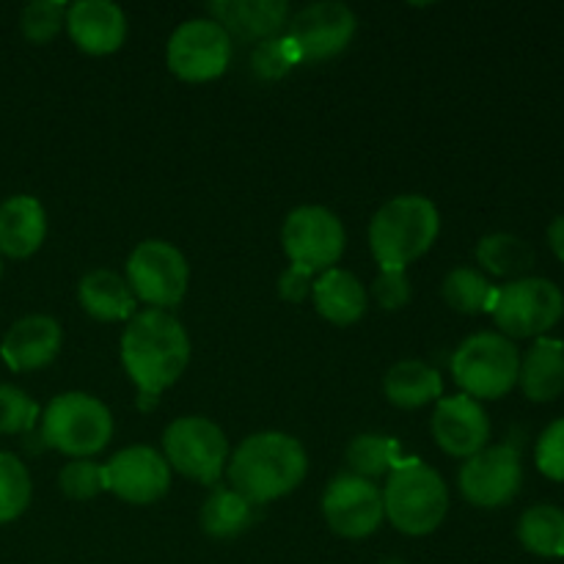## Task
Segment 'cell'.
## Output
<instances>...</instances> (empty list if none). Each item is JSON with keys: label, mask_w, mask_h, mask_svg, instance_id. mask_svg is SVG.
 I'll use <instances>...</instances> for the list:
<instances>
[{"label": "cell", "mask_w": 564, "mask_h": 564, "mask_svg": "<svg viewBox=\"0 0 564 564\" xmlns=\"http://www.w3.org/2000/svg\"><path fill=\"white\" fill-rule=\"evenodd\" d=\"M433 438L446 455L474 457L490 441V419L474 397L455 394L438 400L433 413Z\"/></svg>", "instance_id": "2e32d148"}, {"label": "cell", "mask_w": 564, "mask_h": 564, "mask_svg": "<svg viewBox=\"0 0 564 564\" xmlns=\"http://www.w3.org/2000/svg\"><path fill=\"white\" fill-rule=\"evenodd\" d=\"M191 268L180 248L165 240H143L127 259V284L138 301L152 308H174L182 303Z\"/></svg>", "instance_id": "30bf717a"}, {"label": "cell", "mask_w": 564, "mask_h": 564, "mask_svg": "<svg viewBox=\"0 0 564 564\" xmlns=\"http://www.w3.org/2000/svg\"><path fill=\"white\" fill-rule=\"evenodd\" d=\"M0 273H3V262H0Z\"/></svg>", "instance_id": "f35d334b"}, {"label": "cell", "mask_w": 564, "mask_h": 564, "mask_svg": "<svg viewBox=\"0 0 564 564\" xmlns=\"http://www.w3.org/2000/svg\"><path fill=\"white\" fill-rule=\"evenodd\" d=\"M380 494L386 518L408 538L433 534L449 512V488L435 468L419 460H402L391 468Z\"/></svg>", "instance_id": "277c9868"}, {"label": "cell", "mask_w": 564, "mask_h": 564, "mask_svg": "<svg viewBox=\"0 0 564 564\" xmlns=\"http://www.w3.org/2000/svg\"><path fill=\"white\" fill-rule=\"evenodd\" d=\"M323 516L330 532L345 540H364L383 523V494L356 474H341L325 488Z\"/></svg>", "instance_id": "5bb4252c"}, {"label": "cell", "mask_w": 564, "mask_h": 564, "mask_svg": "<svg viewBox=\"0 0 564 564\" xmlns=\"http://www.w3.org/2000/svg\"><path fill=\"white\" fill-rule=\"evenodd\" d=\"M66 31L88 55H110L124 44L127 17L110 0H77L66 9Z\"/></svg>", "instance_id": "e0dca14e"}, {"label": "cell", "mask_w": 564, "mask_h": 564, "mask_svg": "<svg viewBox=\"0 0 564 564\" xmlns=\"http://www.w3.org/2000/svg\"><path fill=\"white\" fill-rule=\"evenodd\" d=\"M61 494L75 501H88L105 490V471L99 463L69 460L58 474Z\"/></svg>", "instance_id": "1f68e13d"}, {"label": "cell", "mask_w": 564, "mask_h": 564, "mask_svg": "<svg viewBox=\"0 0 564 564\" xmlns=\"http://www.w3.org/2000/svg\"><path fill=\"white\" fill-rule=\"evenodd\" d=\"M518 386L532 402H551L564 391V341L540 336L521 358Z\"/></svg>", "instance_id": "7402d4cb"}, {"label": "cell", "mask_w": 564, "mask_h": 564, "mask_svg": "<svg viewBox=\"0 0 564 564\" xmlns=\"http://www.w3.org/2000/svg\"><path fill=\"white\" fill-rule=\"evenodd\" d=\"M413 286L405 270H380L372 281V297L386 312H400L411 303Z\"/></svg>", "instance_id": "d590c367"}, {"label": "cell", "mask_w": 564, "mask_h": 564, "mask_svg": "<svg viewBox=\"0 0 564 564\" xmlns=\"http://www.w3.org/2000/svg\"><path fill=\"white\" fill-rule=\"evenodd\" d=\"M523 485L521 452L510 444L485 446L460 468V494L468 505L496 510L510 505Z\"/></svg>", "instance_id": "7c38bea8"}, {"label": "cell", "mask_w": 564, "mask_h": 564, "mask_svg": "<svg viewBox=\"0 0 564 564\" xmlns=\"http://www.w3.org/2000/svg\"><path fill=\"white\" fill-rule=\"evenodd\" d=\"M534 248L523 237L510 235V231H496L485 235L477 246V262L488 273L501 275V279H527L529 270L534 268Z\"/></svg>", "instance_id": "d4e9b609"}, {"label": "cell", "mask_w": 564, "mask_h": 564, "mask_svg": "<svg viewBox=\"0 0 564 564\" xmlns=\"http://www.w3.org/2000/svg\"><path fill=\"white\" fill-rule=\"evenodd\" d=\"M113 438V416L108 405L86 391H66L50 400L42 413V441L50 449L88 460Z\"/></svg>", "instance_id": "5b68a950"}, {"label": "cell", "mask_w": 564, "mask_h": 564, "mask_svg": "<svg viewBox=\"0 0 564 564\" xmlns=\"http://www.w3.org/2000/svg\"><path fill=\"white\" fill-rule=\"evenodd\" d=\"M165 463L182 477L215 485L229 466V441L207 416H182L163 433Z\"/></svg>", "instance_id": "ba28073f"}, {"label": "cell", "mask_w": 564, "mask_h": 564, "mask_svg": "<svg viewBox=\"0 0 564 564\" xmlns=\"http://www.w3.org/2000/svg\"><path fill=\"white\" fill-rule=\"evenodd\" d=\"M105 490L127 505H152L171 488V466L160 452L149 446H130L102 466Z\"/></svg>", "instance_id": "9a60e30c"}, {"label": "cell", "mask_w": 564, "mask_h": 564, "mask_svg": "<svg viewBox=\"0 0 564 564\" xmlns=\"http://www.w3.org/2000/svg\"><path fill=\"white\" fill-rule=\"evenodd\" d=\"M441 231L438 207L427 196H394L369 224V248L383 270H405L433 248Z\"/></svg>", "instance_id": "3957f363"}, {"label": "cell", "mask_w": 564, "mask_h": 564, "mask_svg": "<svg viewBox=\"0 0 564 564\" xmlns=\"http://www.w3.org/2000/svg\"><path fill=\"white\" fill-rule=\"evenodd\" d=\"M345 242L347 237L339 215L317 207V204L292 209L281 229V246H284L286 259L312 275L334 268L345 253Z\"/></svg>", "instance_id": "9c48e42d"}, {"label": "cell", "mask_w": 564, "mask_h": 564, "mask_svg": "<svg viewBox=\"0 0 564 564\" xmlns=\"http://www.w3.org/2000/svg\"><path fill=\"white\" fill-rule=\"evenodd\" d=\"M488 312L507 339H540L562 319L564 295L554 281L527 275L496 286Z\"/></svg>", "instance_id": "52a82bcc"}, {"label": "cell", "mask_w": 564, "mask_h": 564, "mask_svg": "<svg viewBox=\"0 0 564 564\" xmlns=\"http://www.w3.org/2000/svg\"><path fill=\"white\" fill-rule=\"evenodd\" d=\"M295 64H297V53L286 36H275V39H268V42H259L251 55L253 72H257L259 77H264V80H279V77H284Z\"/></svg>", "instance_id": "836d02e7"}, {"label": "cell", "mask_w": 564, "mask_h": 564, "mask_svg": "<svg viewBox=\"0 0 564 564\" xmlns=\"http://www.w3.org/2000/svg\"><path fill=\"white\" fill-rule=\"evenodd\" d=\"M213 20L240 42H268L290 22V6L284 0H218L209 3Z\"/></svg>", "instance_id": "d6986e66"}, {"label": "cell", "mask_w": 564, "mask_h": 564, "mask_svg": "<svg viewBox=\"0 0 564 564\" xmlns=\"http://www.w3.org/2000/svg\"><path fill=\"white\" fill-rule=\"evenodd\" d=\"M496 286L474 268H455L441 284L446 306L460 314H479L488 312L494 301Z\"/></svg>", "instance_id": "f1b7e54d"}, {"label": "cell", "mask_w": 564, "mask_h": 564, "mask_svg": "<svg viewBox=\"0 0 564 564\" xmlns=\"http://www.w3.org/2000/svg\"><path fill=\"white\" fill-rule=\"evenodd\" d=\"M47 237V215L39 198L11 196L0 204V253L11 259H28L42 248Z\"/></svg>", "instance_id": "ffe728a7"}, {"label": "cell", "mask_w": 564, "mask_h": 564, "mask_svg": "<svg viewBox=\"0 0 564 564\" xmlns=\"http://www.w3.org/2000/svg\"><path fill=\"white\" fill-rule=\"evenodd\" d=\"M356 33V14L339 0H319L306 6L286 22V39L297 61H325L339 55Z\"/></svg>", "instance_id": "4fadbf2b"}, {"label": "cell", "mask_w": 564, "mask_h": 564, "mask_svg": "<svg viewBox=\"0 0 564 564\" xmlns=\"http://www.w3.org/2000/svg\"><path fill=\"white\" fill-rule=\"evenodd\" d=\"M31 505V474L20 457L0 452V523L20 518Z\"/></svg>", "instance_id": "f546056e"}, {"label": "cell", "mask_w": 564, "mask_h": 564, "mask_svg": "<svg viewBox=\"0 0 564 564\" xmlns=\"http://www.w3.org/2000/svg\"><path fill=\"white\" fill-rule=\"evenodd\" d=\"M534 463L543 477L564 482V416L543 430L538 449H534Z\"/></svg>", "instance_id": "e575fe53"}, {"label": "cell", "mask_w": 564, "mask_h": 564, "mask_svg": "<svg viewBox=\"0 0 564 564\" xmlns=\"http://www.w3.org/2000/svg\"><path fill=\"white\" fill-rule=\"evenodd\" d=\"M165 61L180 80H215L224 75L231 61V39L213 17L187 20L171 33Z\"/></svg>", "instance_id": "8fae6325"}, {"label": "cell", "mask_w": 564, "mask_h": 564, "mask_svg": "<svg viewBox=\"0 0 564 564\" xmlns=\"http://www.w3.org/2000/svg\"><path fill=\"white\" fill-rule=\"evenodd\" d=\"M545 237H549V246L551 251H554V257L564 262V215H556V218L551 220Z\"/></svg>", "instance_id": "74e56055"}, {"label": "cell", "mask_w": 564, "mask_h": 564, "mask_svg": "<svg viewBox=\"0 0 564 564\" xmlns=\"http://www.w3.org/2000/svg\"><path fill=\"white\" fill-rule=\"evenodd\" d=\"M383 391L391 405L413 411V408H422L441 400L444 380H441L438 369H433L430 364L400 361L386 372Z\"/></svg>", "instance_id": "cb8c5ba5"}, {"label": "cell", "mask_w": 564, "mask_h": 564, "mask_svg": "<svg viewBox=\"0 0 564 564\" xmlns=\"http://www.w3.org/2000/svg\"><path fill=\"white\" fill-rule=\"evenodd\" d=\"M314 308L323 319L334 325H352L367 312V286L350 273V270L330 268L319 273L312 286Z\"/></svg>", "instance_id": "44dd1931"}, {"label": "cell", "mask_w": 564, "mask_h": 564, "mask_svg": "<svg viewBox=\"0 0 564 564\" xmlns=\"http://www.w3.org/2000/svg\"><path fill=\"white\" fill-rule=\"evenodd\" d=\"M39 405L17 386H0V435L28 433L36 424Z\"/></svg>", "instance_id": "d6a6232c"}, {"label": "cell", "mask_w": 564, "mask_h": 564, "mask_svg": "<svg viewBox=\"0 0 564 564\" xmlns=\"http://www.w3.org/2000/svg\"><path fill=\"white\" fill-rule=\"evenodd\" d=\"M400 444L397 438L378 433L356 435L347 446V466L356 477L372 482L380 474H391V468L400 466Z\"/></svg>", "instance_id": "83f0119b"}, {"label": "cell", "mask_w": 564, "mask_h": 564, "mask_svg": "<svg viewBox=\"0 0 564 564\" xmlns=\"http://www.w3.org/2000/svg\"><path fill=\"white\" fill-rule=\"evenodd\" d=\"M66 25V6L58 0H33L22 9L20 28L22 36L33 44L53 42Z\"/></svg>", "instance_id": "4dcf8cb0"}, {"label": "cell", "mask_w": 564, "mask_h": 564, "mask_svg": "<svg viewBox=\"0 0 564 564\" xmlns=\"http://www.w3.org/2000/svg\"><path fill=\"white\" fill-rule=\"evenodd\" d=\"M77 301L83 312L102 323H121V319L135 317L138 297L132 295L127 279H121L113 270H91L83 275L77 284Z\"/></svg>", "instance_id": "603a6c76"}, {"label": "cell", "mask_w": 564, "mask_h": 564, "mask_svg": "<svg viewBox=\"0 0 564 564\" xmlns=\"http://www.w3.org/2000/svg\"><path fill=\"white\" fill-rule=\"evenodd\" d=\"M308 455L297 438L286 433L248 435L229 457L231 490L257 505L292 494L306 479Z\"/></svg>", "instance_id": "7a4b0ae2"}, {"label": "cell", "mask_w": 564, "mask_h": 564, "mask_svg": "<svg viewBox=\"0 0 564 564\" xmlns=\"http://www.w3.org/2000/svg\"><path fill=\"white\" fill-rule=\"evenodd\" d=\"M521 372V352L512 339L482 330L463 341L452 356V375L463 394L474 400H501L510 394Z\"/></svg>", "instance_id": "8992f818"}, {"label": "cell", "mask_w": 564, "mask_h": 564, "mask_svg": "<svg viewBox=\"0 0 564 564\" xmlns=\"http://www.w3.org/2000/svg\"><path fill=\"white\" fill-rule=\"evenodd\" d=\"M312 286H314L312 273L290 264L279 279V295L290 303H303L308 297V292H312Z\"/></svg>", "instance_id": "8d00e7d4"}, {"label": "cell", "mask_w": 564, "mask_h": 564, "mask_svg": "<svg viewBox=\"0 0 564 564\" xmlns=\"http://www.w3.org/2000/svg\"><path fill=\"white\" fill-rule=\"evenodd\" d=\"M253 523V505L237 490L218 488L202 507V529L215 540H231Z\"/></svg>", "instance_id": "4316f807"}, {"label": "cell", "mask_w": 564, "mask_h": 564, "mask_svg": "<svg viewBox=\"0 0 564 564\" xmlns=\"http://www.w3.org/2000/svg\"><path fill=\"white\" fill-rule=\"evenodd\" d=\"M61 345H64L61 325L47 314H31L11 325L0 345V356L14 372H33L47 367L61 352Z\"/></svg>", "instance_id": "ac0fdd59"}, {"label": "cell", "mask_w": 564, "mask_h": 564, "mask_svg": "<svg viewBox=\"0 0 564 564\" xmlns=\"http://www.w3.org/2000/svg\"><path fill=\"white\" fill-rule=\"evenodd\" d=\"M121 364L143 400H154L185 375L191 364V336L171 312H138L121 334Z\"/></svg>", "instance_id": "6da1fadb"}, {"label": "cell", "mask_w": 564, "mask_h": 564, "mask_svg": "<svg viewBox=\"0 0 564 564\" xmlns=\"http://www.w3.org/2000/svg\"><path fill=\"white\" fill-rule=\"evenodd\" d=\"M518 540L523 549L543 560L564 556V512L554 505L529 507L518 521Z\"/></svg>", "instance_id": "484cf974"}]
</instances>
